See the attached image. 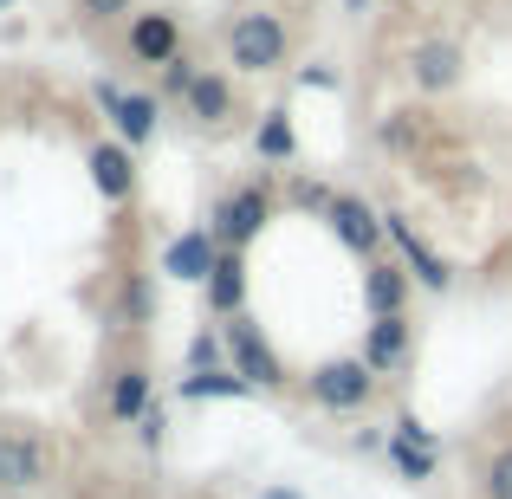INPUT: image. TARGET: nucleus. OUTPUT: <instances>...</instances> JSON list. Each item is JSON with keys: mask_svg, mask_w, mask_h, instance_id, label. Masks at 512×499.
<instances>
[{"mask_svg": "<svg viewBox=\"0 0 512 499\" xmlns=\"http://www.w3.org/2000/svg\"><path fill=\"white\" fill-rule=\"evenodd\" d=\"M402 72H409V85L422 91V98H448V91L467 85V46L448 33H428L409 46V59H402Z\"/></svg>", "mask_w": 512, "mask_h": 499, "instance_id": "nucleus-6", "label": "nucleus"}, {"mask_svg": "<svg viewBox=\"0 0 512 499\" xmlns=\"http://www.w3.org/2000/svg\"><path fill=\"white\" fill-rule=\"evenodd\" d=\"M130 7H137V0H78L85 20H117V13H130Z\"/></svg>", "mask_w": 512, "mask_h": 499, "instance_id": "nucleus-27", "label": "nucleus"}, {"mask_svg": "<svg viewBox=\"0 0 512 499\" xmlns=\"http://www.w3.org/2000/svg\"><path fill=\"white\" fill-rule=\"evenodd\" d=\"M59 474V448L39 428H0V493H39Z\"/></svg>", "mask_w": 512, "mask_h": 499, "instance_id": "nucleus-5", "label": "nucleus"}, {"mask_svg": "<svg viewBox=\"0 0 512 499\" xmlns=\"http://www.w3.org/2000/svg\"><path fill=\"white\" fill-rule=\"evenodd\" d=\"M357 357L370 363L376 376H402V370H409V357H415V325L402 312L370 318V325H363V350H357Z\"/></svg>", "mask_w": 512, "mask_h": 499, "instance_id": "nucleus-9", "label": "nucleus"}, {"mask_svg": "<svg viewBox=\"0 0 512 499\" xmlns=\"http://www.w3.org/2000/svg\"><path fill=\"white\" fill-rule=\"evenodd\" d=\"M124 46H130V59H137V65H169V59H182V20L163 13V7H150V13L130 20Z\"/></svg>", "mask_w": 512, "mask_h": 499, "instance_id": "nucleus-15", "label": "nucleus"}, {"mask_svg": "<svg viewBox=\"0 0 512 499\" xmlns=\"http://www.w3.org/2000/svg\"><path fill=\"white\" fill-rule=\"evenodd\" d=\"M195 78H201V65L188 59V52H182V59H169L163 65V98H188V85H195Z\"/></svg>", "mask_w": 512, "mask_h": 499, "instance_id": "nucleus-25", "label": "nucleus"}, {"mask_svg": "<svg viewBox=\"0 0 512 499\" xmlns=\"http://www.w3.org/2000/svg\"><path fill=\"white\" fill-rule=\"evenodd\" d=\"M325 221H331V234H338L344 247L357 253V260H376V247L389 240V234H383V208H370L363 195H338Z\"/></svg>", "mask_w": 512, "mask_h": 499, "instance_id": "nucleus-12", "label": "nucleus"}, {"mask_svg": "<svg viewBox=\"0 0 512 499\" xmlns=\"http://www.w3.org/2000/svg\"><path fill=\"white\" fill-rule=\"evenodd\" d=\"M117 318H124L130 331L156 325V279L150 273H124L117 279Z\"/></svg>", "mask_w": 512, "mask_h": 499, "instance_id": "nucleus-21", "label": "nucleus"}, {"mask_svg": "<svg viewBox=\"0 0 512 499\" xmlns=\"http://www.w3.org/2000/svg\"><path fill=\"white\" fill-rule=\"evenodd\" d=\"M253 156H260V163H292V156H299V137H292V111H286V104H273V111L260 117V130H253Z\"/></svg>", "mask_w": 512, "mask_h": 499, "instance_id": "nucleus-20", "label": "nucleus"}, {"mask_svg": "<svg viewBox=\"0 0 512 499\" xmlns=\"http://www.w3.org/2000/svg\"><path fill=\"white\" fill-rule=\"evenodd\" d=\"M273 214H279L273 188H266V182H240V188H227V195L214 201V214H208V234L221 240V247L247 253L253 240H260L266 227H273Z\"/></svg>", "mask_w": 512, "mask_h": 499, "instance_id": "nucleus-3", "label": "nucleus"}, {"mask_svg": "<svg viewBox=\"0 0 512 499\" xmlns=\"http://www.w3.org/2000/svg\"><path fill=\"white\" fill-rule=\"evenodd\" d=\"M182 111L195 117L201 130H227V124H234V78H227V72H201L195 85H188Z\"/></svg>", "mask_w": 512, "mask_h": 499, "instance_id": "nucleus-18", "label": "nucleus"}, {"mask_svg": "<svg viewBox=\"0 0 512 499\" xmlns=\"http://www.w3.org/2000/svg\"><path fill=\"white\" fill-rule=\"evenodd\" d=\"M292 59V26L279 20L273 7H247L234 26H227V65L247 78H266Z\"/></svg>", "mask_w": 512, "mask_h": 499, "instance_id": "nucleus-1", "label": "nucleus"}, {"mask_svg": "<svg viewBox=\"0 0 512 499\" xmlns=\"http://www.w3.org/2000/svg\"><path fill=\"white\" fill-rule=\"evenodd\" d=\"M253 499H305V493H299V487H286V480H273V487H260Z\"/></svg>", "mask_w": 512, "mask_h": 499, "instance_id": "nucleus-31", "label": "nucleus"}, {"mask_svg": "<svg viewBox=\"0 0 512 499\" xmlns=\"http://www.w3.org/2000/svg\"><path fill=\"white\" fill-rule=\"evenodd\" d=\"M480 499H512V441L487 454V467H480Z\"/></svg>", "mask_w": 512, "mask_h": 499, "instance_id": "nucleus-23", "label": "nucleus"}, {"mask_svg": "<svg viewBox=\"0 0 512 499\" xmlns=\"http://www.w3.org/2000/svg\"><path fill=\"white\" fill-rule=\"evenodd\" d=\"M214 260H221V240H214L208 227H182V234L163 247V273L175 286H208Z\"/></svg>", "mask_w": 512, "mask_h": 499, "instance_id": "nucleus-14", "label": "nucleus"}, {"mask_svg": "<svg viewBox=\"0 0 512 499\" xmlns=\"http://www.w3.org/2000/svg\"><path fill=\"white\" fill-rule=\"evenodd\" d=\"M409 292H415V279H409L402 260H363V312H370V318L402 312Z\"/></svg>", "mask_w": 512, "mask_h": 499, "instance_id": "nucleus-17", "label": "nucleus"}, {"mask_svg": "<svg viewBox=\"0 0 512 499\" xmlns=\"http://www.w3.org/2000/svg\"><path fill=\"white\" fill-rule=\"evenodd\" d=\"M286 201H292V208H305V214H331V201H338V195H331L325 182H305V175H299V182L286 188Z\"/></svg>", "mask_w": 512, "mask_h": 499, "instance_id": "nucleus-24", "label": "nucleus"}, {"mask_svg": "<svg viewBox=\"0 0 512 499\" xmlns=\"http://www.w3.org/2000/svg\"><path fill=\"white\" fill-rule=\"evenodd\" d=\"M85 169H91V188H98L111 208H124V201L137 195V150H130V143H117V137L91 143V150H85Z\"/></svg>", "mask_w": 512, "mask_h": 499, "instance_id": "nucleus-11", "label": "nucleus"}, {"mask_svg": "<svg viewBox=\"0 0 512 499\" xmlns=\"http://www.w3.org/2000/svg\"><path fill=\"white\" fill-rule=\"evenodd\" d=\"M0 7H13V0H0Z\"/></svg>", "mask_w": 512, "mask_h": 499, "instance_id": "nucleus-33", "label": "nucleus"}, {"mask_svg": "<svg viewBox=\"0 0 512 499\" xmlns=\"http://www.w3.org/2000/svg\"><path fill=\"white\" fill-rule=\"evenodd\" d=\"M299 85H305V91H312V85H318V91H331V72H325V65H305Z\"/></svg>", "mask_w": 512, "mask_h": 499, "instance_id": "nucleus-30", "label": "nucleus"}, {"mask_svg": "<svg viewBox=\"0 0 512 499\" xmlns=\"http://www.w3.org/2000/svg\"><path fill=\"white\" fill-rule=\"evenodd\" d=\"M91 98H98V111H111V104L124 98V85H117V78H98V85H91Z\"/></svg>", "mask_w": 512, "mask_h": 499, "instance_id": "nucleus-29", "label": "nucleus"}, {"mask_svg": "<svg viewBox=\"0 0 512 499\" xmlns=\"http://www.w3.org/2000/svg\"><path fill=\"white\" fill-rule=\"evenodd\" d=\"M104 117H111L117 143L143 150V143H156V130H163V91H124Z\"/></svg>", "mask_w": 512, "mask_h": 499, "instance_id": "nucleus-16", "label": "nucleus"}, {"mask_svg": "<svg viewBox=\"0 0 512 499\" xmlns=\"http://www.w3.org/2000/svg\"><path fill=\"white\" fill-rule=\"evenodd\" d=\"M383 143H389V150H409V143H415V124H409V117H389V124H383Z\"/></svg>", "mask_w": 512, "mask_h": 499, "instance_id": "nucleus-28", "label": "nucleus"}, {"mask_svg": "<svg viewBox=\"0 0 512 499\" xmlns=\"http://www.w3.org/2000/svg\"><path fill=\"white\" fill-rule=\"evenodd\" d=\"M383 454H389V467H396V480H409V487H428V480L441 474V435H435V428H428L415 409L396 415Z\"/></svg>", "mask_w": 512, "mask_h": 499, "instance_id": "nucleus-7", "label": "nucleus"}, {"mask_svg": "<svg viewBox=\"0 0 512 499\" xmlns=\"http://www.w3.org/2000/svg\"><path fill=\"white\" fill-rule=\"evenodd\" d=\"M201 312H208L214 325H227V318L247 312V253L221 247V260H214L208 286H201Z\"/></svg>", "mask_w": 512, "mask_h": 499, "instance_id": "nucleus-13", "label": "nucleus"}, {"mask_svg": "<svg viewBox=\"0 0 512 499\" xmlns=\"http://www.w3.org/2000/svg\"><path fill=\"white\" fill-rule=\"evenodd\" d=\"M363 7H370V0H344V13H363Z\"/></svg>", "mask_w": 512, "mask_h": 499, "instance_id": "nucleus-32", "label": "nucleus"}, {"mask_svg": "<svg viewBox=\"0 0 512 499\" xmlns=\"http://www.w3.org/2000/svg\"><path fill=\"white\" fill-rule=\"evenodd\" d=\"M175 396L182 402H247V396H260V389L234 370H188L182 383H175Z\"/></svg>", "mask_w": 512, "mask_h": 499, "instance_id": "nucleus-19", "label": "nucleus"}, {"mask_svg": "<svg viewBox=\"0 0 512 499\" xmlns=\"http://www.w3.org/2000/svg\"><path fill=\"white\" fill-rule=\"evenodd\" d=\"M150 402H156V370H150L143 357L117 363L111 383H104V415H111V422H124V428H137Z\"/></svg>", "mask_w": 512, "mask_h": 499, "instance_id": "nucleus-10", "label": "nucleus"}, {"mask_svg": "<svg viewBox=\"0 0 512 499\" xmlns=\"http://www.w3.org/2000/svg\"><path fill=\"white\" fill-rule=\"evenodd\" d=\"M137 441H143L150 454L169 441V409H163V402H150V409H143V422H137Z\"/></svg>", "mask_w": 512, "mask_h": 499, "instance_id": "nucleus-26", "label": "nucleus"}, {"mask_svg": "<svg viewBox=\"0 0 512 499\" xmlns=\"http://www.w3.org/2000/svg\"><path fill=\"white\" fill-rule=\"evenodd\" d=\"M221 337H227V370L247 376L253 389H266V396H273V389H286V383H292V376H286V357L273 350V337L260 331V318H253V312L227 318Z\"/></svg>", "mask_w": 512, "mask_h": 499, "instance_id": "nucleus-4", "label": "nucleus"}, {"mask_svg": "<svg viewBox=\"0 0 512 499\" xmlns=\"http://www.w3.org/2000/svg\"><path fill=\"white\" fill-rule=\"evenodd\" d=\"M383 234H389V247H396V260L409 266V279H415L422 292H454V266L441 260L435 247H428V234H422V227L409 221V214H396V208H389V214H383Z\"/></svg>", "mask_w": 512, "mask_h": 499, "instance_id": "nucleus-8", "label": "nucleus"}, {"mask_svg": "<svg viewBox=\"0 0 512 499\" xmlns=\"http://www.w3.org/2000/svg\"><path fill=\"white\" fill-rule=\"evenodd\" d=\"M182 363H188V370H227V337H221V325H214V318H201V331L188 337Z\"/></svg>", "mask_w": 512, "mask_h": 499, "instance_id": "nucleus-22", "label": "nucleus"}, {"mask_svg": "<svg viewBox=\"0 0 512 499\" xmlns=\"http://www.w3.org/2000/svg\"><path fill=\"white\" fill-rule=\"evenodd\" d=\"M376 389H383V376H376L357 350H350V357H325V363L305 370V396L325 415H363L376 402Z\"/></svg>", "mask_w": 512, "mask_h": 499, "instance_id": "nucleus-2", "label": "nucleus"}]
</instances>
